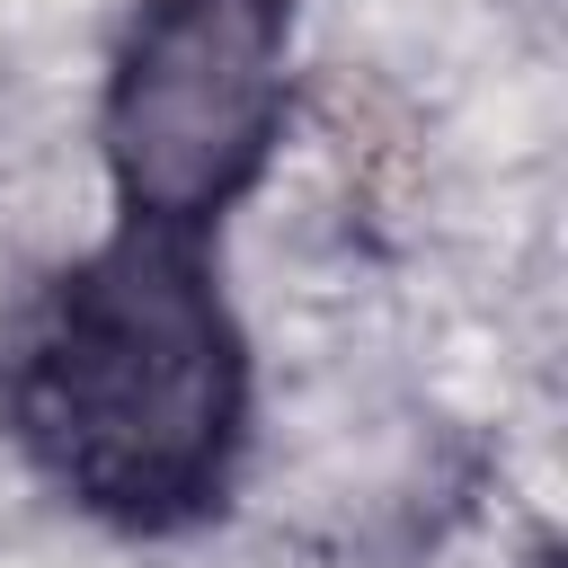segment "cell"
Segmentation results:
<instances>
[{"label": "cell", "mask_w": 568, "mask_h": 568, "mask_svg": "<svg viewBox=\"0 0 568 568\" xmlns=\"http://www.w3.org/2000/svg\"><path fill=\"white\" fill-rule=\"evenodd\" d=\"M257 435V346L222 240L106 213L0 302V444L115 541H186L231 515Z\"/></svg>", "instance_id": "cell-1"}, {"label": "cell", "mask_w": 568, "mask_h": 568, "mask_svg": "<svg viewBox=\"0 0 568 568\" xmlns=\"http://www.w3.org/2000/svg\"><path fill=\"white\" fill-rule=\"evenodd\" d=\"M293 133V0H133L98 80L106 213L204 231L266 186Z\"/></svg>", "instance_id": "cell-2"}, {"label": "cell", "mask_w": 568, "mask_h": 568, "mask_svg": "<svg viewBox=\"0 0 568 568\" xmlns=\"http://www.w3.org/2000/svg\"><path fill=\"white\" fill-rule=\"evenodd\" d=\"M524 568H568V559H559V541H541V550H532Z\"/></svg>", "instance_id": "cell-3"}]
</instances>
